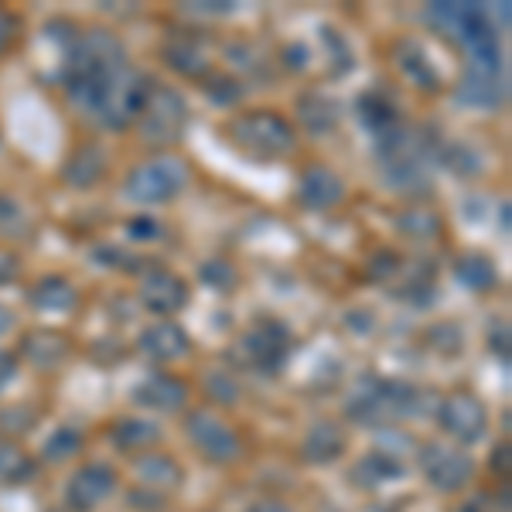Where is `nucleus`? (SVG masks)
Instances as JSON below:
<instances>
[{
	"label": "nucleus",
	"instance_id": "f257e3e1",
	"mask_svg": "<svg viewBox=\"0 0 512 512\" xmlns=\"http://www.w3.org/2000/svg\"><path fill=\"white\" fill-rule=\"evenodd\" d=\"M62 86L82 117L106 130H127L144 110L151 82L130 69L123 45L110 31L89 28L65 48Z\"/></svg>",
	"mask_w": 512,
	"mask_h": 512
},
{
	"label": "nucleus",
	"instance_id": "f03ea898",
	"mask_svg": "<svg viewBox=\"0 0 512 512\" xmlns=\"http://www.w3.org/2000/svg\"><path fill=\"white\" fill-rule=\"evenodd\" d=\"M427 407V393H420L417 386L400 383V379H383V376H369L355 386V393L345 403V414L355 424L379 427L390 424V420L403 417H420V410Z\"/></svg>",
	"mask_w": 512,
	"mask_h": 512
},
{
	"label": "nucleus",
	"instance_id": "7ed1b4c3",
	"mask_svg": "<svg viewBox=\"0 0 512 512\" xmlns=\"http://www.w3.org/2000/svg\"><path fill=\"white\" fill-rule=\"evenodd\" d=\"M376 158H379V168H383V175H386L390 185L414 188V185H420V181L427 178V171H431L434 147L427 144L420 130L400 127V123H396L393 130L379 134Z\"/></svg>",
	"mask_w": 512,
	"mask_h": 512
},
{
	"label": "nucleus",
	"instance_id": "20e7f679",
	"mask_svg": "<svg viewBox=\"0 0 512 512\" xmlns=\"http://www.w3.org/2000/svg\"><path fill=\"white\" fill-rule=\"evenodd\" d=\"M465 76L458 82V99L478 110H495L506 103V62H502L499 38L468 48Z\"/></svg>",
	"mask_w": 512,
	"mask_h": 512
},
{
	"label": "nucleus",
	"instance_id": "39448f33",
	"mask_svg": "<svg viewBox=\"0 0 512 512\" xmlns=\"http://www.w3.org/2000/svg\"><path fill=\"white\" fill-rule=\"evenodd\" d=\"M229 137H233V144L239 151L253 154V158H263V161L284 158L297 144L294 127L274 110H253V113L236 117L229 123Z\"/></svg>",
	"mask_w": 512,
	"mask_h": 512
},
{
	"label": "nucleus",
	"instance_id": "423d86ee",
	"mask_svg": "<svg viewBox=\"0 0 512 512\" xmlns=\"http://www.w3.org/2000/svg\"><path fill=\"white\" fill-rule=\"evenodd\" d=\"M137 127H140V137H144L151 147L178 144L181 134H185V127H188L185 96L171 86H154L151 82L147 99H144V110H140V117H137Z\"/></svg>",
	"mask_w": 512,
	"mask_h": 512
},
{
	"label": "nucleus",
	"instance_id": "0eeeda50",
	"mask_svg": "<svg viewBox=\"0 0 512 512\" xmlns=\"http://www.w3.org/2000/svg\"><path fill=\"white\" fill-rule=\"evenodd\" d=\"M287 352H291V332L280 321H260V325H253L250 332L236 338L229 359L236 366L250 369V373L274 376L287 362Z\"/></svg>",
	"mask_w": 512,
	"mask_h": 512
},
{
	"label": "nucleus",
	"instance_id": "6e6552de",
	"mask_svg": "<svg viewBox=\"0 0 512 512\" xmlns=\"http://www.w3.org/2000/svg\"><path fill=\"white\" fill-rule=\"evenodd\" d=\"M424 18L437 35H444L448 41H454V45H461L465 52L475 45H482V41L495 38V28L489 21L485 4H431L424 11Z\"/></svg>",
	"mask_w": 512,
	"mask_h": 512
},
{
	"label": "nucleus",
	"instance_id": "1a4fd4ad",
	"mask_svg": "<svg viewBox=\"0 0 512 512\" xmlns=\"http://www.w3.org/2000/svg\"><path fill=\"white\" fill-rule=\"evenodd\" d=\"M188 185V168L175 158H158V161H144L123 181V192L130 202L140 205H161L181 195V188Z\"/></svg>",
	"mask_w": 512,
	"mask_h": 512
},
{
	"label": "nucleus",
	"instance_id": "9d476101",
	"mask_svg": "<svg viewBox=\"0 0 512 512\" xmlns=\"http://www.w3.org/2000/svg\"><path fill=\"white\" fill-rule=\"evenodd\" d=\"M437 424L458 444H478L489 431V414H485V403L475 393L454 390L437 403Z\"/></svg>",
	"mask_w": 512,
	"mask_h": 512
},
{
	"label": "nucleus",
	"instance_id": "9b49d317",
	"mask_svg": "<svg viewBox=\"0 0 512 512\" xmlns=\"http://www.w3.org/2000/svg\"><path fill=\"white\" fill-rule=\"evenodd\" d=\"M417 461H420V472H424V478L437 492L465 489L475 475V461L468 458L465 451L451 448V444H441V441L424 444V448L417 451Z\"/></svg>",
	"mask_w": 512,
	"mask_h": 512
},
{
	"label": "nucleus",
	"instance_id": "f8f14e48",
	"mask_svg": "<svg viewBox=\"0 0 512 512\" xmlns=\"http://www.w3.org/2000/svg\"><path fill=\"white\" fill-rule=\"evenodd\" d=\"M185 434L195 444L198 454H205L216 465H229L239 458V434L222 417L209 414V410H195L185 417Z\"/></svg>",
	"mask_w": 512,
	"mask_h": 512
},
{
	"label": "nucleus",
	"instance_id": "ddd939ff",
	"mask_svg": "<svg viewBox=\"0 0 512 512\" xmlns=\"http://www.w3.org/2000/svg\"><path fill=\"white\" fill-rule=\"evenodd\" d=\"M117 489V475L106 465H86L69 478V489H65V502L76 512H93L103 506L106 499Z\"/></svg>",
	"mask_w": 512,
	"mask_h": 512
},
{
	"label": "nucleus",
	"instance_id": "4468645a",
	"mask_svg": "<svg viewBox=\"0 0 512 512\" xmlns=\"http://www.w3.org/2000/svg\"><path fill=\"white\" fill-rule=\"evenodd\" d=\"M140 301L154 315H175L188 304V284L171 270H151L140 280Z\"/></svg>",
	"mask_w": 512,
	"mask_h": 512
},
{
	"label": "nucleus",
	"instance_id": "2eb2a0df",
	"mask_svg": "<svg viewBox=\"0 0 512 512\" xmlns=\"http://www.w3.org/2000/svg\"><path fill=\"white\" fill-rule=\"evenodd\" d=\"M134 403L144 410H158V414H175V410H181L188 403V386L175 376L154 373L137 383Z\"/></svg>",
	"mask_w": 512,
	"mask_h": 512
},
{
	"label": "nucleus",
	"instance_id": "dca6fc26",
	"mask_svg": "<svg viewBox=\"0 0 512 512\" xmlns=\"http://www.w3.org/2000/svg\"><path fill=\"white\" fill-rule=\"evenodd\" d=\"M137 345L151 362H178L192 352V338H188L185 328L175 325V321H158V325L144 328Z\"/></svg>",
	"mask_w": 512,
	"mask_h": 512
},
{
	"label": "nucleus",
	"instance_id": "f3484780",
	"mask_svg": "<svg viewBox=\"0 0 512 512\" xmlns=\"http://www.w3.org/2000/svg\"><path fill=\"white\" fill-rule=\"evenodd\" d=\"M297 198H301L304 209L325 212V209H332V205H338L345 198V185H342V178H338L332 168H325V164H315V168H308L301 175Z\"/></svg>",
	"mask_w": 512,
	"mask_h": 512
},
{
	"label": "nucleus",
	"instance_id": "a211bd4d",
	"mask_svg": "<svg viewBox=\"0 0 512 512\" xmlns=\"http://www.w3.org/2000/svg\"><path fill=\"white\" fill-rule=\"evenodd\" d=\"M301 454L311 461V465H332V461H338L345 454V434H342V427H335V424H328V420H321V424H315L308 434H304Z\"/></svg>",
	"mask_w": 512,
	"mask_h": 512
},
{
	"label": "nucleus",
	"instance_id": "6ab92c4d",
	"mask_svg": "<svg viewBox=\"0 0 512 512\" xmlns=\"http://www.w3.org/2000/svg\"><path fill=\"white\" fill-rule=\"evenodd\" d=\"M393 55H396V65L403 69V76H407L410 82H417L420 89L434 93V89L441 86V76H437V69L431 65L427 52L417 45V41H396Z\"/></svg>",
	"mask_w": 512,
	"mask_h": 512
},
{
	"label": "nucleus",
	"instance_id": "aec40b11",
	"mask_svg": "<svg viewBox=\"0 0 512 512\" xmlns=\"http://www.w3.org/2000/svg\"><path fill=\"white\" fill-rule=\"evenodd\" d=\"M31 308L38 311H72L79 304V291L65 277H41L28 291Z\"/></svg>",
	"mask_w": 512,
	"mask_h": 512
},
{
	"label": "nucleus",
	"instance_id": "412c9836",
	"mask_svg": "<svg viewBox=\"0 0 512 512\" xmlns=\"http://www.w3.org/2000/svg\"><path fill=\"white\" fill-rule=\"evenodd\" d=\"M355 113H359V123L366 130H373V134H386V130H393L396 123V106L393 99L386 93H379V89H369V93H362L355 99Z\"/></svg>",
	"mask_w": 512,
	"mask_h": 512
},
{
	"label": "nucleus",
	"instance_id": "4be33fe9",
	"mask_svg": "<svg viewBox=\"0 0 512 512\" xmlns=\"http://www.w3.org/2000/svg\"><path fill=\"white\" fill-rule=\"evenodd\" d=\"M103 171H106V154H103V147H96V144H86V147H79L76 154L69 158V164H65V181L69 185H76V188H89V185H96L99 178H103Z\"/></svg>",
	"mask_w": 512,
	"mask_h": 512
},
{
	"label": "nucleus",
	"instance_id": "5701e85b",
	"mask_svg": "<svg viewBox=\"0 0 512 512\" xmlns=\"http://www.w3.org/2000/svg\"><path fill=\"white\" fill-rule=\"evenodd\" d=\"M454 277H458V284L468 287V291H492V287L499 284V270H495V263L482 253L461 256V260L454 263Z\"/></svg>",
	"mask_w": 512,
	"mask_h": 512
},
{
	"label": "nucleus",
	"instance_id": "b1692460",
	"mask_svg": "<svg viewBox=\"0 0 512 512\" xmlns=\"http://www.w3.org/2000/svg\"><path fill=\"white\" fill-rule=\"evenodd\" d=\"M396 478H403V465L393 458V454H386V451H373V454H366V458L355 465V472H352V482L355 485H386V482H396Z\"/></svg>",
	"mask_w": 512,
	"mask_h": 512
},
{
	"label": "nucleus",
	"instance_id": "393cba45",
	"mask_svg": "<svg viewBox=\"0 0 512 512\" xmlns=\"http://www.w3.org/2000/svg\"><path fill=\"white\" fill-rule=\"evenodd\" d=\"M164 62L175 72H181V76H205V72H209V59H205V52L192 38L168 41V45H164Z\"/></svg>",
	"mask_w": 512,
	"mask_h": 512
},
{
	"label": "nucleus",
	"instance_id": "a878e982",
	"mask_svg": "<svg viewBox=\"0 0 512 512\" xmlns=\"http://www.w3.org/2000/svg\"><path fill=\"white\" fill-rule=\"evenodd\" d=\"M24 352L31 355V362H38V366H59L62 355L69 352V342L52 332V328H38L35 335L24 338Z\"/></svg>",
	"mask_w": 512,
	"mask_h": 512
},
{
	"label": "nucleus",
	"instance_id": "bb28decb",
	"mask_svg": "<svg viewBox=\"0 0 512 512\" xmlns=\"http://www.w3.org/2000/svg\"><path fill=\"white\" fill-rule=\"evenodd\" d=\"M113 444H117L120 451H137V448H151L154 441H158V427L151 424V420H140V417H130V420H120V424H113Z\"/></svg>",
	"mask_w": 512,
	"mask_h": 512
},
{
	"label": "nucleus",
	"instance_id": "cd10ccee",
	"mask_svg": "<svg viewBox=\"0 0 512 512\" xmlns=\"http://www.w3.org/2000/svg\"><path fill=\"white\" fill-rule=\"evenodd\" d=\"M35 472V461L18 444H0V485H21L28 478H35Z\"/></svg>",
	"mask_w": 512,
	"mask_h": 512
},
{
	"label": "nucleus",
	"instance_id": "c85d7f7f",
	"mask_svg": "<svg viewBox=\"0 0 512 512\" xmlns=\"http://www.w3.org/2000/svg\"><path fill=\"white\" fill-rule=\"evenodd\" d=\"M137 475L151 485H161V489H175V485H181V468L168 458V454H144V458L137 461Z\"/></svg>",
	"mask_w": 512,
	"mask_h": 512
},
{
	"label": "nucleus",
	"instance_id": "c756f323",
	"mask_svg": "<svg viewBox=\"0 0 512 512\" xmlns=\"http://www.w3.org/2000/svg\"><path fill=\"white\" fill-rule=\"evenodd\" d=\"M301 110H304L301 117H304V123H308L311 130H332L338 123V103H335V99H328V96H318V93L304 96Z\"/></svg>",
	"mask_w": 512,
	"mask_h": 512
},
{
	"label": "nucleus",
	"instance_id": "7c9ffc66",
	"mask_svg": "<svg viewBox=\"0 0 512 512\" xmlns=\"http://www.w3.org/2000/svg\"><path fill=\"white\" fill-rule=\"evenodd\" d=\"M76 451H82V434L72 431V427L55 431L52 437H48V444H45V458L48 461H69Z\"/></svg>",
	"mask_w": 512,
	"mask_h": 512
},
{
	"label": "nucleus",
	"instance_id": "2f4dec72",
	"mask_svg": "<svg viewBox=\"0 0 512 512\" xmlns=\"http://www.w3.org/2000/svg\"><path fill=\"white\" fill-rule=\"evenodd\" d=\"M400 229L410 236H437L441 233V219L427 209H417V212H403L400 216Z\"/></svg>",
	"mask_w": 512,
	"mask_h": 512
},
{
	"label": "nucleus",
	"instance_id": "473e14b6",
	"mask_svg": "<svg viewBox=\"0 0 512 512\" xmlns=\"http://www.w3.org/2000/svg\"><path fill=\"white\" fill-rule=\"evenodd\" d=\"M441 161L448 164L451 171H458V175H475L478 171V154L465 144H448L441 151Z\"/></svg>",
	"mask_w": 512,
	"mask_h": 512
},
{
	"label": "nucleus",
	"instance_id": "72a5a7b5",
	"mask_svg": "<svg viewBox=\"0 0 512 512\" xmlns=\"http://www.w3.org/2000/svg\"><path fill=\"white\" fill-rule=\"evenodd\" d=\"M202 280L209 287H219V291H233L236 287V267L226 260H212L202 267Z\"/></svg>",
	"mask_w": 512,
	"mask_h": 512
},
{
	"label": "nucleus",
	"instance_id": "f704fd0d",
	"mask_svg": "<svg viewBox=\"0 0 512 512\" xmlns=\"http://www.w3.org/2000/svg\"><path fill=\"white\" fill-rule=\"evenodd\" d=\"M321 38H325V45L332 48V55L338 52V65H335V76H345V72L352 69V48L345 45V38L338 35L335 28H321ZM335 62V59H332Z\"/></svg>",
	"mask_w": 512,
	"mask_h": 512
},
{
	"label": "nucleus",
	"instance_id": "c9c22d12",
	"mask_svg": "<svg viewBox=\"0 0 512 512\" xmlns=\"http://www.w3.org/2000/svg\"><path fill=\"white\" fill-rule=\"evenodd\" d=\"M205 93L216 99L219 106H233L239 103V96H243V89H239L236 79H209V86H205Z\"/></svg>",
	"mask_w": 512,
	"mask_h": 512
},
{
	"label": "nucleus",
	"instance_id": "e433bc0d",
	"mask_svg": "<svg viewBox=\"0 0 512 512\" xmlns=\"http://www.w3.org/2000/svg\"><path fill=\"white\" fill-rule=\"evenodd\" d=\"M209 393L216 396L219 403H236V396H239L236 383L226 373H209Z\"/></svg>",
	"mask_w": 512,
	"mask_h": 512
},
{
	"label": "nucleus",
	"instance_id": "4c0bfd02",
	"mask_svg": "<svg viewBox=\"0 0 512 512\" xmlns=\"http://www.w3.org/2000/svg\"><path fill=\"white\" fill-rule=\"evenodd\" d=\"M21 274V260H18V253H11V250H0V287L4 284H14Z\"/></svg>",
	"mask_w": 512,
	"mask_h": 512
},
{
	"label": "nucleus",
	"instance_id": "58836bf2",
	"mask_svg": "<svg viewBox=\"0 0 512 512\" xmlns=\"http://www.w3.org/2000/svg\"><path fill=\"white\" fill-rule=\"evenodd\" d=\"M18 28H21V21L14 18V14L0 11V55H4V48L18 38Z\"/></svg>",
	"mask_w": 512,
	"mask_h": 512
},
{
	"label": "nucleus",
	"instance_id": "ea45409f",
	"mask_svg": "<svg viewBox=\"0 0 512 512\" xmlns=\"http://www.w3.org/2000/svg\"><path fill=\"white\" fill-rule=\"evenodd\" d=\"M14 376H18V359L11 352H0V393L14 383Z\"/></svg>",
	"mask_w": 512,
	"mask_h": 512
},
{
	"label": "nucleus",
	"instance_id": "a19ab883",
	"mask_svg": "<svg viewBox=\"0 0 512 512\" xmlns=\"http://www.w3.org/2000/svg\"><path fill=\"white\" fill-rule=\"evenodd\" d=\"M489 345H492V352H499L502 362H509V335H506V325H495L492 328Z\"/></svg>",
	"mask_w": 512,
	"mask_h": 512
},
{
	"label": "nucleus",
	"instance_id": "79ce46f5",
	"mask_svg": "<svg viewBox=\"0 0 512 512\" xmlns=\"http://www.w3.org/2000/svg\"><path fill=\"white\" fill-rule=\"evenodd\" d=\"M154 233H158V226H154V219H134L130 222V236H144V239H151Z\"/></svg>",
	"mask_w": 512,
	"mask_h": 512
},
{
	"label": "nucleus",
	"instance_id": "37998d69",
	"mask_svg": "<svg viewBox=\"0 0 512 512\" xmlns=\"http://www.w3.org/2000/svg\"><path fill=\"white\" fill-rule=\"evenodd\" d=\"M492 468H495V472H502V475L509 472V444H502V448L492 454Z\"/></svg>",
	"mask_w": 512,
	"mask_h": 512
},
{
	"label": "nucleus",
	"instance_id": "c03bdc74",
	"mask_svg": "<svg viewBox=\"0 0 512 512\" xmlns=\"http://www.w3.org/2000/svg\"><path fill=\"white\" fill-rule=\"evenodd\" d=\"M198 14H233V4H216V0H209V4H195Z\"/></svg>",
	"mask_w": 512,
	"mask_h": 512
},
{
	"label": "nucleus",
	"instance_id": "a18cd8bd",
	"mask_svg": "<svg viewBox=\"0 0 512 512\" xmlns=\"http://www.w3.org/2000/svg\"><path fill=\"white\" fill-rule=\"evenodd\" d=\"M250 512H291V509H287L284 502H277V499H263V502H256Z\"/></svg>",
	"mask_w": 512,
	"mask_h": 512
},
{
	"label": "nucleus",
	"instance_id": "49530a36",
	"mask_svg": "<svg viewBox=\"0 0 512 512\" xmlns=\"http://www.w3.org/2000/svg\"><path fill=\"white\" fill-rule=\"evenodd\" d=\"M11 328H14V315L4 308V304H0V335H4V332H11Z\"/></svg>",
	"mask_w": 512,
	"mask_h": 512
},
{
	"label": "nucleus",
	"instance_id": "de8ad7c7",
	"mask_svg": "<svg viewBox=\"0 0 512 512\" xmlns=\"http://www.w3.org/2000/svg\"><path fill=\"white\" fill-rule=\"evenodd\" d=\"M461 512H478V509H472V506H468V509H461Z\"/></svg>",
	"mask_w": 512,
	"mask_h": 512
}]
</instances>
